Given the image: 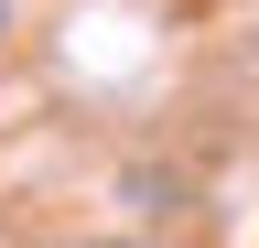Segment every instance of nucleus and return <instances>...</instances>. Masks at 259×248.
<instances>
[{"label":"nucleus","mask_w":259,"mask_h":248,"mask_svg":"<svg viewBox=\"0 0 259 248\" xmlns=\"http://www.w3.org/2000/svg\"><path fill=\"white\" fill-rule=\"evenodd\" d=\"M0 33H11V0H0Z\"/></svg>","instance_id":"f257e3e1"}]
</instances>
